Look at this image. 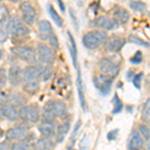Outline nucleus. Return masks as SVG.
I'll use <instances>...</instances> for the list:
<instances>
[{"instance_id":"obj_38","label":"nucleus","mask_w":150,"mask_h":150,"mask_svg":"<svg viewBox=\"0 0 150 150\" xmlns=\"http://www.w3.org/2000/svg\"><path fill=\"white\" fill-rule=\"evenodd\" d=\"M47 41L49 42L50 47H52L53 49H57V48L59 47V43H58V38H57V36L54 34V33H52L51 36H50L49 39H48Z\"/></svg>"},{"instance_id":"obj_40","label":"nucleus","mask_w":150,"mask_h":150,"mask_svg":"<svg viewBox=\"0 0 150 150\" xmlns=\"http://www.w3.org/2000/svg\"><path fill=\"white\" fill-rule=\"evenodd\" d=\"M118 132H119V129H117V128L111 130V131L107 133V139L109 140V141H111V140H115L118 136Z\"/></svg>"},{"instance_id":"obj_14","label":"nucleus","mask_w":150,"mask_h":150,"mask_svg":"<svg viewBox=\"0 0 150 150\" xmlns=\"http://www.w3.org/2000/svg\"><path fill=\"white\" fill-rule=\"evenodd\" d=\"M7 102L15 107H22V106L26 105L27 99L23 93L12 90L7 94Z\"/></svg>"},{"instance_id":"obj_39","label":"nucleus","mask_w":150,"mask_h":150,"mask_svg":"<svg viewBox=\"0 0 150 150\" xmlns=\"http://www.w3.org/2000/svg\"><path fill=\"white\" fill-rule=\"evenodd\" d=\"M80 126H81V120L79 119L78 121L76 122V124H75L74 129H73V135H71V138H70V142L72 143V146L74 145L75 137H76L77 133H78V130H79V128H80Z\"/></svg>"},{"instance_id":"obj_20","label":"nucleus","mask_w":150,"mask_h":150,"mask_svg":"<svg viewBox=\"0 0 150 150\" xmlns=\"http://www.w3.org/2000/svg\"><path fill=\"white\" fill-rule=\"evenodd\" d=\"M76 70H77V90H78L79 102H80L81 108L85 111L87 108V103L85 100V96H84V88H83V81H82L81 70L79 68V66L77 67Z\"/></svg>"},{"instance_id":"obj_32","label":"nucleus","mask_w":150,"mask_h":150,"mask_svg":"<svg viewBox=\"0 0 150 150\" xmlns=\"http://www.w3.org/2000/svg\"><path fill=\"white\" fill-rule=\"evenodd\" d=\"M10 150H31V144L29 142L22 140V141H17L11 146Z\"/></svg>"},{"instance_id":"obj_31","label":"nucleus","mask_w":150,"mask_h":150,"mask_svg":"<svg viewBox=\"0 0 150 150\" xmlns=\"http://www.w3.org/2000/svg\"><path fill=\"white\" fill-rule=\"evenodd\" d=\"M128 42L133 43V44H137L140 46H144V47H149L150 44L146 41H144L142 38H140L138 35H134V34H130L128 37Z\"/></svg>"},{"instance_id":"obj_9","label":"nucleus","mask_w":150,"mask_h":150,"mask_svg":"<svg viewBox=\"0 0 150 150\" xmlns=\"http://www.w3.org/2000/svg\"><path fill=\"white\" fill-rule=\"evenodd\" d=\"M125 42H126V40L124 37L118 34H113L112 36L107 38L105 42V48L108 52L117 53L122 49V47L125 45Z\"/></svg>"},{"instance_id":"obj_26","label":"nucleus","mask_w":150,"mask_h":150,"mask_svg":"<svg viewBox=\"0 0 150 150\" xmlns=\"http://www.w3.org/2000/svg\"><path fill=\"white\" fill-rule=\"evenodd\" d=\"M39 66V65H38ZM53 74V68L51 65L46 64L45 66H39V78L40 80L47 81Z\"/></svg>"},{"instance_id":"obj_27","label":"nucleus","mask_w":150,"mask_h":150,"mask_svg":"<svg viewBox=\"0 0 150 150\" xmlns=\"http://www.w3.org/2000/svg\"><path fill=\"white\" fill-rule=\"evenodd\" d=\"M47 10H48V13L50 14V17L54 21V23L56 24L58 27H62V25H63V20L61 19L59 14L57 13V11L54 9V7H53L51 4H47Z\"/></svg>"},{"instance_id":"obj_8","label":"nucleus","mask_w":150,"mask_h":150,"mask_svg":"<svg viewBox=\"0 0 150 150\" xmlns=\"http://www.w3.org/2000/svg\"><path fill=\"white\" fill-rule=\"evenodd\" d=\"M19 8L22 14V20L27 25H33L36 21V11L34 7L30 4V2L22 1Z\"/></svg>"},{"instance_id":"obj_49","label":"nucleus","mask_w":150,"mask_h":150,"mask_svg":"<svg viewBox=\"0 0 150 150\" xmlns=\"http://www.w3.org/2000/svg\"><path fill=\"white\" fill-rule=\"evenodd\" d=\"M0 5H1V0H0Z\"/></svg>"},{"instance_id":"obj_7","label":"nucleus","mask_w":150,"mask_h":150,"mask_svg":"<svg viewBox=\"0 0 150 150\" xmlns=\"http://www.w3.org/2000/svg\"><path fill=\"white\" fill-rule=\"evenodd\" d=\"M99 69L101 73L108 75V76H115L120 69V66L117 62L112 60L111 58L105 57L99 61Z\"/></svg>"},{"instance_id":"obj_44","label":"nucleus","mask_w":150,"mask_h":150,"mask_svg":"<svg viewBox=\"0 0 150 150\" xmlns=\"http://www.w3.org/2000/svg\"><path fill=\"white\" fill-rule=\"evenodd\" d=\"M144 149L145 150H150V138L146 140V142H145L144 144Z\"/></svg>"},{"instance_id":"obj_47","label":"nucleus","mask_w":150,"mask_h":150,"mask_svg":"<svg viewBox=\"0 0 150 150\" xmlns=\"http://www.w3.org/2000/svg\"><path fill=\"white\" fill-rule=\"evenodd\" d=\"M9 1H11V2H13V3H18V2H20V1H22V0H9Z\"/></svg>"},{"instance_id":"obj_24","label":"nucleus","mask_w":150,"mask_h":150,"mask_svg":"<svg viewBox=\"0 0 150 150\" xmlns=\"http://www.w3.org/2000/svg\"><path fill=\"white\" fill-rule=\"evenodd\" d=\"M67 35H68V39H69V45H70V54H71V58H72V63H73V66L75 67V69L79 66L78 65V51H77V45L76 42H75L74 37L72 36L71 33L67 32Z\"/></svg>"},{"instance_id":"obj_50","label":"nucleus","mask_w":150,"mask_h":150,"mask_svg":"<svg viewBox=\"0 0 150 150\" xmlns=\"http://www.w3.org/2000/svg\"><path fill=\"white\" fill-rule=\"evenodd\" d=\"M148 123H149V124H150V121H149V122H148Z\"/></svg>"},{"instance_id":"obj_1","label":"nucleus","mask_w":150,"mask_h":150,"mask_svg":"<svg viewBox=\"0 0 150 150\" xmlns=\"http://www.w3.org/2000/svg\"><path fill=\"white\" fill-rule=\"evenodd\" d=\"M108 38V34L106 31L97 29L91 30L85 33L82 38V43L87 49H96L99 46L106 42Z\"/></svg>"},{"instance_id":"obj_11","label":"nucleus","mask_w":150,"mask_h":150,"mask_svg":"<svg viewBox=\"0 0 150 150\" xmlns=\"http://www.w3.org/2000/svg\"><path fill=\"white\" fill-rule=\"evenodd\" d=\"M94 25L104 31L115 30L119 27V24L114 18H110L107 16H99L94 20Z\"/></svg>"},{"instance_id":"obj_18","label":"nucleus","mask_w":150,"mask_h":150,"mask_svg":"<svg viewBox=\"0 0 150 150\" xmlns=\"http://www.w3.org/2000/svg\"><path fill=\"white\" fill-rule=\"evenodd\" d=\"M38 32H39V38L41 40L47 41L53 33L51 23L47 20L39 21V23H38Z\"/></svg>"},{"instance_id":"obj_46","label":"nucleus","mask_w":150,"mask_h":150,"mask_svg":"<svg viewBox=\"0 0 150 150\" xmlns=\"http://www.w3.org/2000/svg\"><path fill=\"white\" fill-rule=\"evenodd\" d=\"M146 82H147V85H148V87L150 88V75L148 77H147V80H146Z\"/></svg>"},{"instance_id":"obj_4","label":"nucleus","mask_w":150,"mask_h":150,"mask_svg":"<svg viewBox=\"0 0 150 150\" xmlns=\"http://www.w3.org/2000/svg\"><path fill=\"white\" fill-rule=\"evenodd\" d=\"M94 86L100 91L102 95L106 96L110 93L113 83V77L105 74H98L94 77Z\"/></svg>"},{"instance_id":"obj_3","label":"nucleus","mask_w":150,"mask_h":150,"mask_svg":"<svg viewBox=\"0 0 150 150\" xmlns=\"http://www.w3.org/2000/svg\"><path fill=\"white\" fill-rule=\"evenodd\" d=\"M19 118L25 123L34 124L40 119V112L37 105H24L19 110Z\"/></svg>"},{"instance_id":"obj_45","label":"nucleus","mask_w":150,"mask_h":150,"mask_svg":"<svg viewBox=\"0 0 150 150\" xmlns=\"http://www.w3.org/2000/svg\"><path fill=\"white\" fill-rule=\"evenodd\" d=\"M131 77H132V70H130V71L127 72V79H128V80H130V79H131Z\"/></svg>"},{"instance_id":"obj_35","label":"nucleus","mask_w":150,"mask_h":150,"mask_svg":"<svg viewBox=\"0 0 150 150\" xmlns=\"http://www.w3.org/2000/svg\"><path fill=\"white\" fill-rule=\"evenodd\" d=\"M144 77V73L143 72H139L138 74H135L134 77H133V85L136 87L138 90L141 89L142 86V79Z\"/></svg>"},{"instance_id":"obj_30","label":"nucleus","mask_w":150,"mask_h":150,"mask_svg":"<svg viewBox=\"0 0 150 150\" xmlns=\"http://www.w3.org/2000/svg\"><path fill=\"white\" fill-rule=\"evenodd\" d=\"M112 104H113V109H112V114H118L120 113L123 109V102L121 99L119 98L117 93L114 94L112 99Z\"/></svg>"},{"instance_id":"obj_37","label":"nucleus","mask_w":150,"mask_h":150,"mask_svg":"<svg viewBox=\"0 0 150 150\" xmlns=\"http://www.w3.org/2000/svg\"><path fill=\"white\" fill-rule=\"evenodd\" d=\"M142 60H143V55H142V52L140 50L135 52V54L130 58V62L132 64H139L142 62Z\"/></svg>"},{"instance_id":"obj_21","label":"nucleus","mask_w":150,"mask_h":150,"mask_svg":"<svg viewBox=\"0 0 150 150\" xmlns=\"http://www.w3.org/2000/svg\"><path fill=\"white\" fill-rule=\"evenodd\" d=\"M114 18L118 24H126L130 19V14L127 11V9H125L122 6H117L114 10V14H113Z\"/></svg>"},{"instance_id":"obj_41","label":"nucleus","mask_w":150,"mask_h":150,"mask_svg":"<svg viewBox=\"0 0 150 150\" xmlns=\"http://www.w3.org/2000/svg\"><path fill=\"white\" fill-rule=\"evenodd\" d=\"M7 102V94H5L3 91L0 90V107L4 105Z\"/></svg>"},{"instance_id":"obj_19","label":"nucleus","mask_w":150,"mask_h":150,"mask_svg":"<svg viewBox=\"0 0 150 150\" xmlns=\"http://www.w3.org/2000/svg\"><path fill=\"white\" fill-rule=\"evenodd\" d=\"M55 146V141L53 137H43L36 140L33 144L34 150H52Z\"/></svg>"},{"instance_id":"obj_12","label":"nucleus","mask_w":150,"mask_h":150,"mask_svg":"<svg viewBox=\"0 0 150 150\" xmlns=\"http://www.w3.org/2000/svg\"><path fill=\"white\" fill-rule=\"evenodd\" d=\"M57 125L55 120H42L39 123L38 130L43 137H54Z\"/></svg>"},{"instance_id":"obj_6","label":"nucleus","mask_w":150,"mask_h":150,"mask_svg":"<svg viewBox=\"0 0 150 150\" xmlns=\"http://www.w3.org/2000/svg\"><path fill=\"white\" fill-rule=\"evenodd\" d=\"M37 54L42 63L51 65L56 60V53H55L54 49L46 44L41 43V44L37 45Z\"/></svg>"},{"instance_id":"obj_25","label":"nucleus","mask_w":150,"mask_h":150,"mask_svg":"<svg viewBox=\"0 0 150 150\" xmlns=\"http://www.w3.org/2000/svg\"><path fill=\"white\" fill-rule=\"evenodd\" d=\"M22 84H23L24 92L28 94H35L40 88V80L28 81V82H24Z\"/></svg>"},{"instance_id":"obj_28","label":"nucleus","mask_w":150,"mask_h":150,"mask_svg":"<svg viewBox=\"0 0 150 150\" xmlns=\"http://www.w3.org/2000/svg\"><path fill=\"white\" fill-rule=\"evenodd\" d=\"M129 7L132 9L133 11L138 12V13H143L147 10V5L146 3L140 0H136V1H131L129 3Z\"/></svg>"},{"instance_id":"obj_43","label":"nucleus","mask_w":150,"mask_h":150,"mask_svg":"<svg viewBox=\"0 0 150 150\" xmlns=\"http://www.w3.org/2000/svg\"><path fill=\"white\" fill-rule=\"evenodd\" d=\"M58 5H59L60 9H61V11H65V6H64V3L62 0H58Z\"/></svg>"},{"instance_id":"obj_13","label":"nucleus","mask_w":150,"mask_h":150,"mask_svg":"<svg viewBox=\"0 0 150 150\" xmlns=\"http://www.w3.org/2000/svg\"><path fill=\"white\" fill-rule=\"evenodd\" d=\"M8 81L10 85L16 87L20 83H22L23 78V69L20 68L17 65H13L8 70Z\"/></svg>"},{"instance_id":"obj_29","label":"nucleus","mask_w":150,"mask_h":150,"mask_svg":"<svg viewBox=\"0 0 150 150\" xmlns=\"http://www.w3.org/2000/svg\"><path fill=\"white\" fill-rule=\"evenodd\" d=\"M54 112L56 117H63L66 114V105L64 102L59 100H54Z\"/></svg>"},{"instance_id":"obj_48","label":"nucleus","mask_w":150,"mask_h":150,"mask_svg":"<svg viewBox=\"0 0 150 150\" xmlns=\"http://www.w3.org/2000/svg\"><path fill=\"white\" fill-rule=\"evenodd\" d=\"M2 116H3V115H2V112H1V109H0V119H1V117H2Z\"/></svg>"},{"instance_id":"obj_23","label":"nucleus","mask_w":150,"mask_h":150,"mask_svg":"<svg viewBox=\"0 0 150 150\" xmlns=\"http://www.w3.org/2000/svg\"><path fill=\"white\" fill-rule=\"evenodd\" d=\"M70 130V124L68 122H62L61 124L57 125L56 132H55V140L57 143H61L65 139L66 135L68 134Z\"/></svg>"},{"instance_id":"obj_33","label":"nucleus","mask_w":150,"mask_h":150,"mask_svg":"<svg viewBox=\"0 0 150 150\" xmlns=\"http://www.w3.org/2000/svg\"><path fill=\"white\" fill-rule=\"evenodd\" d=\"M142 118L148 123L150 121V97L144 103L143 109H142Z\"/></svg>"},{"instance_id":"obj_5","label":"nucleus","mask_w":150,"mask_h":150,"mask_svg":"<svg viewBox=\"0 0 150 150\" xmlns=\"http://www.w3.org/2000/svg\"><path fill=\"white\" fill-rule=\"evenodd\" d=\"M11 51L16 57L27 63H34L36 61V52L31 47L14 46L11 48Z\"/></svg>"},{"instance_id":"obj_17","label":"nucleus","mask_w":150,"mask_h":150,"mask_svg":"<svg viewBox=\"0 0 150 150\" xmlns=\"http://www.w3.org/2000/svg\"><path fill=\"white\" fill-rule=\"evenodd\" d=\"M0 109H1L2 115L9 121H16L19 118V110L11 104L5 103L0 107Z\"/></svg>"},{"instance_id":"obj_10","label":"nucleus","mask_w":150,"mask_h":150,"mask_svg":"<svg viewBox=\"0 0 150 150\" xmlns=\"http://www.w3.org/2000/svg\"><path fill=\"white\" fill-rule=\"evenodd\" d=\"M6 138L9 141H22V140H26L29 136L28 131L26 128L21 126H15L9 128L6 131Z\"/></svg>"},{"instance_id":"obj_34","label":"nucleus","mask_w":150,"mask_h":150,"mask_svg":"<svg viewBox=\"0 0 150 150\" xmlns=\"http://www.w3.org/2000/svg\"><path fill=\"white\" fill-rule=\"evenodd\" d=\"M138 132L140 133V135L142 136V138H144L145 140L150 138V127L148 126V125L140 124Z\"/></svg>"},{"instance_id":"obj_42","label":"nucleus","mask_w":150,"mask_h":150,"mask_svg":"<svg viewBox=\"0 0 150 150\" xmlns=\"http://www.w3.org/2000/svg\"><path fill=\"white\" fill-rule=\"evenodd\" d=\"M9 148V143L6 141L0 142V150H8Z\"/></svg>"},{"instance_id":"obj_2","label":"nucleus","mask_w":150,"mask_h":150,"mask_svg":"<svg viewBox=\"0 0 150 150\" xmlns=\"http://www.w3.org/2000/svg\"><path fill=\"white\" fill-rule=\"evenodd\" d=\"M7 31L9 35L17 39L24 38L30 32L29 28L24 24V21L17 16H11L7 18Z\"/></svg>"},{"instance_id":"obj_16","label":"nucleus","mask_w":150,"mask_h":150,"mask_svg":"<svg viewBox=\"0 0 150 150\" xmlns=\"http://www.w3.org/2000/svg\"><path fill=\"white\" fill-rule=\"evenodd\" d=\"M40 80L39 78V66L38 65H30L23 69V78L22 83L28 81Z\"/></svg>"},{"instance_id":"obj_36","label":"nucleus","mask_w":150,"mask_h":150,"mask_svg":"<svg viewBox=\"0 0 150 150\" xmlns=\"http://www.w3.org/2000/svg\"><path fill=\"white\" fill-rule=\"evenodd\" d=\"M8 81V75L7 71L4 68H0V88H3L6 86Z\"/></svg>"},{"instance_id":"obj_15","label":"nucleus","mask_w":150,"mask_h":150,"mask_svg":"<svg viewBox=\"0 0 150 150\" xmlns=\"http://www.w3.org/2000/svg\"><path fill=\"white\" fill-rule=\"evenodd\" d=\"M128 149L141 150L143 148V138L137 130H132L128 137Z\"/></svg>"},{"instance_id":"obj_22","label":"nucleus","mask_w":150,"mask_h":150,"mask_svg":"<svg viewBox=\"0 0 150 150\" xmlns=\"http://www.w3.org/2000/svg\"><path fill=\"white\" fill-rule=\"evenodd\" d=\"M43 120H55L56 115L54 112V100H49L43 106V111L41 114Z\"/></svg>"}]
</instances>
